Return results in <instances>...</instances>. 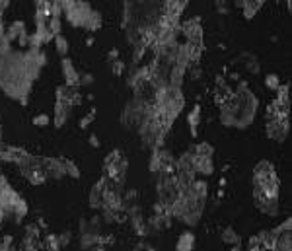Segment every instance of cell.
<instances>
[{
    "label": "cell",
    "mask_w": 292,
    "mask_h": 251,
    "mask_svg": "<svg viewBox=\"0 0 292 251\" xmlns=\"http://www.w3.org/2000/svg\"><path fill=\"white\" fill-rule=\"evenodd\" d=\"M41 167L47 173L49 179H60L64 177V167H62V160L60 158H41Z\"/></svg>",
    "instance_id": "cell-9"
},
{
    "label": "cell",
    "mask_w": 292,
    "mask_h": 251,
    "mask_svg": "<svg viewBox=\"0 0 292 251\" xmlns=\"http://www.w3.org/2000/svg\"><path fill=\"white\" fill-rule=\"evenodd\" d=\"M220 240L224 242V244H228V246H240L242 244V238H240V234L232 228V226H226L224 230H222V234H220Z\"/></svg>",
    "instance_id": "cell-19"
},
{
    "label": "cell",
    "mask_w": 292,
    "mask_h": 251,
    "mask_svg": "<svg viewBox=\"0 0 292 251\" xmlns=\"http://www.w3.org/2000/svg\"><path fill=\"white\" fill-rule=\"evenodd\" d=\"M24 33H28V28H26V22H22V20H16V22H12L10 24V28L6 29V37L14 43V41H18Z\"/></svg>",
    "instance_id": "cell-15"
},
{
    "label": "cell",
    "mask_w": 292,
    "mask_h": 251,
    "mask_svg": "<svg viewBox=\"0 0 292 251\" xmlns=\"http://www.w3.org/2000/svg\"><path fill=\"white\" fill-rule=\"evenodd\" d=\"M72 240V234L70 232H64V234H58V244H60V248H64V246H68V242Z\"/></svg>",
    "instance_id": "cell-31"
},
{
    "label": "cell",
    "mask_w": 292,
    "mask_h": 251,
    "mask_svg": "<svg viewBox=\"0 0 292 251\" xmlns=\"http://www.w3.org/2000/svg\"><path fill=\"white\" fill-rule=\"evenodd\" d=\"M289 129H291L289 119H269V121H265V135L273 142L283 144L287 140V137H289Z\"/></svg>",
    "instance_id": "cell-6"
},
{
    "label": "cell",
    "mask_w": 292,
    "mask_h": 251,
    "mask_svg": "<svg viewBox=\"0 0 292 251\" xmlns=\"http://www.w3.org/2000/svg\"><path fill=\"white\" fill-rule=\"evenodd\" d=\"M204 201L206 199L197 195L191 187L181 191L179 201L172 208V218H177L179 222H183L187 226H197L204 212Z\"/></svg>",
    "instance_id": "cell-3"
},
{
    "label": "cell",
    "mask_w": 292,
    "mask_h": 251,
    "mask_svg": "<svg viewBox=\"0 0 292 251\" xmlns=\"http://www.w3.org/2000/svg\"><path fill=\"white\" fill-rule=\"evenodd\" d=\"M285 2H287V8H289V10H292V0H285Z\"/></svg>",
    "instance_id": "cell-36"
},
{
    "label": "cell",
    "mask_w": 292,
    "mask_h": 251,
    "mask_svg": "<svg viewBox=\"0 0 292 251\" xmlns=\"http://www.w3.org/2000/svg\"><path fill=\"white\" fill-rule=\"evenodd\" d=\"M55 47H57V53L60 55V56H66V53H68V41H66V37L62 35V33H58V35H55Z\"/></svg>",
    "instance_id": "cell-24"
},
{
    "label": "cell",
    "mask_w": 292,
    "mask_h": 251,
    "mask_svg": "<svg viewBox=\"0 0 292 251\" xmlns=\"http://www.w3.org/2000/svg\"><path fill=\"white\" fill-rule=\"evenodd\" d=\"M90 84H94V76L92 74H80V86H90Z\"/></svg>",
    "instance_id": "cell-32"
},
{
    "label": "cell",
    "mask_w": 292,
    "mask_h": 251,
    "mask_svg": "<svg viewBox=\"0 0 292 251\" xmlns=\"http://www.w3.org/2000/svg\"><path fill=\"white\" fill-rule=\"evenodd\" d=\"M107 58H109L111 62H113V60H117V58H119V51H117V49H111L109 53H107Z\"/></svg>",
    "instance_id": "cell-34"
},
{
    "label": "cell",
    "mask_w": 292,
    "mask_h": 251,
    "mask_svg": "<svg viewBox=\"0 0 292 251\" xmlns=\"http://www.w3.org/2000/svg\"><path fill=\"white\" fill-rule=\"evenodd\" d=\"M47 28L53 35H58V33H60V28H62L60 18H53V16H51V18L47 20Z\"/></svg>",
    "instance_id": "cell-27"
},
{
    "label": "cell",
    "mask_w": 292,
    "mask_h": 251,
    "mask_svg": "<svg viewBox=\"0 0 292 251\" xmlns=\"http://www.w3.org/2000/svg\"><path fill=\"white\" fill-rule=\"evenodd\" d=\"M103 26V18H101V14L92 8V12L88 14V18H86V24H84V29H88V31H97L99 28Z\"/></svg>",
    "instance_id": "cell-20"
},
{
    "label": "cell",
    "mask_w": 292,
    "mask_h": 251,
    "mask_svg": "<svg viewBox=\"0 0 292 251\" xmlns=\"http://www.w3.org/2000/svg\"><path fill=\"white\" fill-rule=\"evenodd\" d=\"M96 115H97L96 107H92V109H90V111H88V113H86V115L80 119V129H88V127H90V125L96 121Z\"/></svg>",
    "instance_id": "cell-26"
},
{
    "label": "cell",
    "mask_w": 292,
    "mask_h": 251,
    "mask_svg": "<svg viewBox=\"0 0 292 251\" xmlns=\"http://www.w3.org/2000/svg\"><path fill=\"white\" fill-rule=\"evenodd\" d=\"M195 250V234L191 230H185L183 234H179L175 251H193Z\"/></svg>",
    "instance_id": "cell-16"
},
{
    "label": "cell",
    "mask_w": 292,
    "mask_h": 251,
    "mask_svg": "<svg viewBox=\"0 0 292 251\" xmlns=\"http://www.w3.org/2000/svg\"><path fill=\"white\" fill-rule=\"evenodd\" d=\"M90 12H92V6H90L86 0H72L70 6H66L62 14L66 16V20H68L70 26H74V28H84L86 18H88Z\"/></svg>",
    "instance_id": "cell-5"
},
{
    "label": "cell",
    "mask_w": 292,
    "mask_h": 251,
    "mask_svg": "<svg viewBox=\"0 0 292 251\" xmlns=\"http://www.w3.org/2000/svg\"><path fill=\"white\" fill-rule=\"evenodd\" d=\"M203 117H201V105H193V109L187 113V125H189V131H191V137L197 139V129L201 125Z\"/></svg>",
    "instance_id": "cell-17"
},
{
    "label": "cell",
    "mask_w": 292,
    "mask_h": 251,
    "mask_svg": "<svg viewBox=\"0 0 292 251\" xmlns=\"http://www.w3.org/2000/svg\"><path fill=\"white\" fill-rule=\"evenodd\" d=\"M232 64L242 66L243 70H247L249 74H259V70H261L259 68V60L255 58V55L253 53H247V51H243L236 60H232Z\"/></svg>",
    "instance_id": "cell-11"
},
{
    "label": "cell",
    "mask_w": 292,
    "mask_h": 251,
    "mask_svg": "<svg viewBox=\"0 0 292 251\" xmlns=\"http://www.w3.org/2000/svg\"><path fill=\"white\" fill-rule=\"evenodd\" d=\"M88 142H90V146H94V148H99V139H97L96 135H90V139H88Z\"/></svg>",
    "instance_id": "cell-33"
},
{
    "label": "cell",
    "mask_w": 292,
    "mask_h": 251,
    "mask_svg": "<svg viewBox=\"0 0 292 251\" xmlns=\"http://www.w3.org/2000/svg\"><path fill=\"white\" fill-rule=\"evenodd\" d=\"M279 86H281V78L277 74H273V72L271 74H265V88H269V90L275 92Z\"/></svg>",
    "instance_id": "cell-25"
},
{
    "label": "cell",
    "mask_w": 292,
    "mask_h": 251,
    "mask_svg": "<svg viewBox=\"0 0 292 251\" xmlns=\"http://www.w3.org/2000/svg\"><path fill=\"white\" fill-rule=\"evenodd\" d=\"M94 43H96V39H94V37H92V35H90V37H88V39H86V45H88V47H92V45H94Z\"/></svg>",
    "instance_id": "cell-35"
},
{
    "label": "cell",
    "mask_w": 292,
    "mask_h": 251,
    "mask_svg": "<svg viewBox=\"0 0 292 251\" xmlns=\"http://www.w3.org/2000/svg\"><path fill=\"white\" fill-rule=\"evenodd\" d=\"M29 156V152L28 150H24L22 146H2L0 148V160L2 162H10V164H22L26 158Z\"/></svg>",
    "instance_id": "cell-10"
},
{
    "label": "cell",
    "mask_w": 292,
    "mask_h": 251,
    "mask_svg": "<svg viewBox=\"0 0 292 251\" xmlns=\"http://www.w3.org/2000/svg\"><path fill=\"white\" fill-rule=\"evenodd\" d=\"M60 70H62V78H64V84L66 86H72V88H80V72L74 68V62L66 56H62L60 60Z\"/></svg>",
    "instance_id": "cell-8"
},
{
    "label": "cell",
    "mask_w": 292,
    "mask_h": 251,
    "mask_svg": "<svg viewBox=\"0 0 292 251\" xmlns=\"http://www.w3.org/2000/svg\"><path fill=\"white\" fill-rule=\"evenodd\" d=\"M255 206L267 216H279L281 212V179L275 166L269 160L257 162L251 175Z\"/></svg>",
    "instance_id": "cell-1"
},
{
    "label": "cell",
    "mask_w": 292,
    "mask_h": 251,
    "mask_svg": "<svg viewBox=\"0 0 292 251\" xmlns=\"http://www.w3.org/2000/svg\"><path fill=\"white\" fill-rule=\"evenodd\" d=\"M49 123H51V117H49L47 113H39V115H35V117L31 119V125H33V127H39V129H41V127H47Z\"/></svg>",
    "instance_id": "cell-28"
},
{
    "label": "cell",
    "mask_w": 292,
    "mask_h": 251,
    "mask_svg": "<svg viewBox=\"0 0 292 251\" xmlns=\"http://www.w3.org/2000/svg\"><path fill=\"white\" fill-rule=\"evenodd\" d=\"M257 109H259V100L249 90L247 82L240 80L232 96L220 105L218 121L228 129H247L253 123Z\"/></svg>",
    "instance_id": "cell-2"
},
{
    "label": "cell",
    "mask_w": 292,
    "mask_h": 251,
    "mask_svg": "<svg viewBox=\"0 0 292 251\" xmlns=\"http://www.w3.org/2000/svg\"><path fill=\"white\" fill-rule=\"evenodd\" d=\"M60 160H62L64 173L70 175V177H74V179H78V177H80V169H78V166H76L72 160H68V158H60Z\"/></svg>",
    "instance_id": "cell-22"
},
{
    "label": "cell",
    "mask_w": 292,
    "mask_h": 251,
    "mask_svg": "<svg viewBox=\"0 0 292 251\" xmlns=\"http://www.w3.org/2000/svg\"><path fill=\"white\" fill-rule=\"evenodd\" d=\"M191 152L193 154H197V156H208V158H212L214 156V148H212V144H208V142H197L193 148H191Z\"/></svg>",
    "instance_id": "cell-21"
},
{
    "label": "cell",
    "mask_w": 292,
    "mask_h": 251,
    "mask_svg": "<svg viewBox=\"0 0 292 251\" xmlns=\"http://www.w3.org/2000/svg\"><path fill=\"white\" fill-rule=\"evenodd\" d=\"M193 167L197 175L208 177V175L214 173V164H212V158H208V156H197V154H193Z\"/></svg>",
    "instance_id": "cell-12"
},
{
    "label": "cell",
    "mask_w": 292,
    "mask_h": 251,
    "mask_svg": "<svg viewBox=\"0 0 292 251\" xmlns=\"http://www.w3.org/2000/svg\"><path fill=\"white\" fill-rule=\"evenodd\" d=\"M41 248L45 251H60V244H58V236L57 234H49L47 238H45V242L41 244Z\"/></svg>",
    "instance_id": "cell-23"
},
{
    "label": "cell",
    "mask_w": 292,
    "mask_h": 251,
    "mask_svg": "<svg viewBox=\"0 0 292 251\" xmlns=\"http://www.w3.org/2000/svg\"><path fill=\"white\" fill-rule=\"evenodd\" d=\"M70 105L64 103V101H55V127L57 129H62V125H66L68 117H70Z\"/></svg>",
    "instance_id": "cell-14"
},
{
    "label": "cell",
    "mask_w": 292,
    "mask_h": 251,
    "mask_svg": "<svg viewBox=\"0 0 292 251\" xmlns=\"http://www.w3.org/2000/svg\"><path fill=\"white\" fill-rule=\"evenodd\" d=\"M109 66H111V72H113L115 76H123V74H125V62H123V60L117 58V60H113Z\"/></svg>",
    "instance_id": "cell-29"
},
{
    "label": "cell",
    "mask_w": 292,
    "mask_h": 251,
    "mask_svg": "<svg viewBox=\"0 0 292 251\" xmlns=\"http://www.w3.org/2000/svg\"><path fill=\"white\" fill-rule=\"evenodd\" d=\"M179 31L187 39V43H203V22L201 16L187 18L179 24Z\"/></svg>",
    "instance_id": "cell-7"
},
{
    "label": "cell",
    "mask_w": 292,
    "mask_h": 251,
    "mask_svg": "<svg viewBox=\"0 0 292 251\" xmlns=\"http://www.w3.org/2000/svg\"><path fill=\"white\" fill-rule=\"evenodd\" d=\"M22 175L31 183V185H43L47 183V173L43 171V167H20Z\"/></svg>",
    "instance_id": "cell-13"
},
{
    "label": "cell",
    "mask_w": 292,
    "mask_h": 251,
    "mask_svg": "<svg viewBox=\"0 0 292 251\" xmlns=\"http://www.w3.org/2000/svg\"><path fill=\"white\" fill-rule=\"evenodd\" d=\"M127 166H129V162L123 156V152L121 150L109 152L105 156V160H103V175L111 183H115V185L121 187L123 181H125V177H127Z\"/></svg>",
    "instance_id": "cell-4"
},
{
    "label": "cell",
    "mask_w": 292,
    "mask_h": 251,
    "mask_svg": "<svg viewBox=\"0 0 292 251\" xmlns=\"http://www.w3.org/2000/svg\"><path fill=\"white\" fill-rule=\"evenodd\" d=\"M187 4H189V0H166V14L181 18V14L187 8Z\"/></svg>",
    "instance_id": "cell-18"
},
{
    "label": "cell",
    "mask_w": 292,
    "mask_h": 251,
    "mask_svg": "<svg viewBox=\"0 0 292 251\" xmlns=\"http://www.w3.org/2000/svg\"><path fill=\"white\" fill-rule=\"evenodd\" d=\"M214 6H216V12L220 16H228L230 14V8H228V2L226 0H214Z\"/></svg>",
    "instance_id": "cell-30"
}]
</instances>
